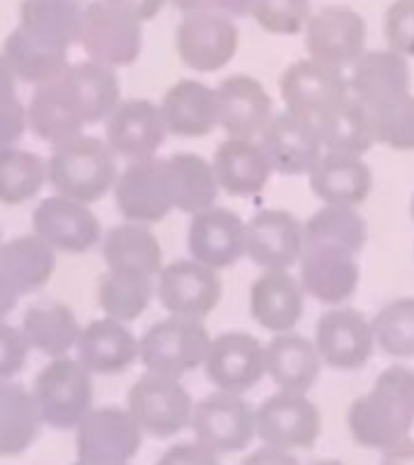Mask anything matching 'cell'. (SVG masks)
Here are the masks:
<instances>
[{
  "instance_id": "obj_56",
  "label": "cell",
  "mask_w": 414,
  "mask_h": 465,
  "mask_svg": "<svg viewBox=\"0 0 414 465\" xmlns=\"http://www.w3.org/2000/svg\"><path fill=\"white\" fill-rule=\"evenodd\" d=\"M17 93V75H15L13 65L0 51V94H15Z\"/></svg>"
},
{
  "instance_id": "obj_14",
  "label": "cell",
  "mask_w": 414,
  "mask_h": 465,
  "mask_svg": "<svg viewBox=\"0 0 414 465\" xmlns=\"http://www.w3.org/2000/svg\"><path fill=\"white\" fill-rule=\"evenodd\" d=\"M32 232L54 252L85 254L102 242V225L87 203L68 196L51 194L36 203L32 213Z\"/></svg>"
},
{
  "instance_id": "obj_54",
  "label": "cell",
  "mask_w": 414,
  "mask_h": 465,
  "mask_svg": "<svg viewBox=\"0 0 414 465\" xmlns=\"http://www.w3.org/2000/svg\"><path fill=\"white\" fill-rule=\"evenodd\" d=\"M17 301H20V291L15 289L10 279L0 272V322L7 320V315L17 308Z\"/></svg>"
},
{
  "instance_id": "obj_61",
  "label": "cell",
  "mask_w": 414,
  "mask_h": 465,
  "mask_svg": "<svg viewBox=\"0 0 414 465\" xmlns=\"http://www.w3.org/2000/svg\"><path fill=\"white\" fill-rule=\"evenodd\" d=\"M7 383V381H0V388H3V385H5Z\"/></svg>"
},
{
  "instance_id": "obj_19",
  "label": "cell",
  "mask_w": 414,
  "mask_h": 465,
  "mask_svg": "<svg viewBox=\"0 0 414 465\" xmlns=\"http://www.w3.org/2000/svg\"><path fill=\"white\" fill-rule=\"evenodd\" d=\"M303 252V223L291 211L264 209L247 221L245 257L264 272L296 267Z\"/></svg>"
},
{
  "instance_id": "obj_22",
  "label": "cell",
  "mask_w": 414,
  "mask_h": 465,
  "mask_svg": "<svg viewBox=\"0 0 414 465\" xmlns=\"http://www.w3.org/2000/svg\"><path fill=\"white\" fill-rule=\"evenodd\" d=\"M245 225L247 221L223 206H211L194 213L187 231L192 260L216 272L232 267L240 257H245Z\"/></svg>"
},
{
  "instance_id": "obj_10",
  "label": "cell",
  "mask_w": 414,
  "mask_h": 465,
  "mask_svg": "<svg viewBox=\"0 0 414 465\" xmlns=\"http://www.w3.org/2000/svg\"><path fill=\"white\" fill-rule=\"evenodd\" d=\"M116 209L131 223H160L174 211L165 158L136 160L123 167L114 184Z\"/></svg>"
},
{
  "instance_id": "obj_40",
  "label": "cell",
  "mask_w": 414,
  "mask_h": 465,
  "mask_svg": "<svg viewBox=\"0 0 414 465\" xmlns=\"http://www.w3.org/2000/svg\"><path fill=\"white\" fill-rule=\"evenodd\" d=\"M3 54L13 65L15 75L22 83L42 87L46 83H54L68 71V51L51 49L46 44L36 42L34 36H29L27 32H22L20 27H15L10 35L5 36L3 44Z\"/></svg>"
},
{
  "instance_id": "obj_50",
  "label": "cell",
  "mask_w": 414,
  "mask_h": 465,
  "mask_svg": "<svg viewBox=\"0 0 414 465\" xmlns=\"http://www.w3.org/2000/svg\"><path fill=\"white\" fill-rule=\"evenodd\" d=\"M155 465H221V456L199 441H182L170 446Z\"/></svg>"
},
{
  "instance_id": "obj_62",
  "label": "cell",
  "mask_w": 414,
  "mask_h": 465,
  "mask_svg": "<svg viewBox=\"0 0 414 465\" xmlns=\"http://www.w3.org/2000/svg\"><path fill=\"white\" fill-rule=\"evenodd\" d=\"M0 245H3V235H0Z\"/></svg>"
},
{
  "instance_id": "obj_3",
  "label": "cell",
  "mask_w": 414,
  "mask_h": 465,
  "mask_svg": "<svg viewBox=\"0 0 414 465\" xmlns=\"http://www.w3.org/2000/svg\"><path fill=\"white\" fill-rule=\"evenodd\" d=\"M32 398L46 427L71 431L93 410V373L71 356L51 359L32 385Z\"/></svg>"
},
{
  "instance_id": "obj_5",
  "label": "cell",
  "mask_w": 414,
  "mask_h": 465,
  "mask_svg": "<svg viewBox=\"0 0 414 465\" xmlns=\"http://www.w3.org/2000/svg\"><path fill=\"white\" fill-rule=\"evenodd\" d=\"M126 410L145 436L172 439L192 424L194 400L180 378L145 371L126 395Z\"/></svg>"
},
{
  "instance_id": "obj_1",
  "label": "cell",
  "mask_w": 414,
  "mask_h": 465,
  "mask_svg": "<svg viewBox=\"0 0 414 465\" xmlns=\"http://www.w3.org/2000/svg\"><path fill=\"white\" fill-rule=\"evenodd\" d=\"M347 427L351 439L370 450L407 439L414 427V369L395 363L380 371L370 391L349 405Z\"/></svg>"
},
{
  "instance_id": "obj_6",
  "label": "cell",
  "mask_w": 414,
  "mask_h": 465,
  "mask_svg": "<svg viewBox=\"0 0 414 465\" xmlns=\"http://www.w3.org/2000/svg\"><path fill=\"white\" fill-rule=\"evenodd\" d=\"M80 49L85 51L87 61L123 68L136 64L143 49V22L133 20L119 7L109 5L107 0H90L83 10L80 25Z\"/></svg>"
},
{
  "instance_id": "obj_43",
  "label": "cell",
  "mask_w": 414,
  "mask_h": 465,
  "mask_svg": "<svg viewBox=\"0 0 414 465\" xmlns=\"http://www.w3.org/2000/svg\"><path fill=\"white\" fill-rule=\"evenodd\" d=\"M49 182L46 160L36 153L7 145L0 148V203L17 206L34 199Z\"/></svg>"
},
{
  "instance_id": "obj_34",
  "label": "cell",
  "mask_w": 414,
  "mask_h": 465,
  "mask_svg": "<svg viewBox=\"0 0 414 465\" xmlns=\"http://www.w3.org/2000/svg\"><path fill=\"white\" fill-rule=\"evenodd\" d=\"M102 257L107 262V269H126L148 276H158L163 269L160 240L145 223L123 221L109 228L102 235Z\"/></svg>"
},
{
  "instance_id": "obj_47",
  "label": "cell",
  "mask_w": 414,
  "mask_h": 465,
  "mask_svg": "<svg viewBox=\"0 0 414 465\" xmlns=\"http://www.w3.org/2000/svg\"><path fill=\"white\" fill-rule=\"evenodd\" d=\"M385 39L395 54L414 58V0H392L388 5Z\"/></svg>"
},
{
  "instance_id": "obj_23",
  "label": "cell",
  "mask_w": 414,
  "mask_h": 465,
  "mask_svg": "<svg viewBox=\"0 0 414 465\" xmlns=\"http://www.w3.org/2000/svg\"><path fill=\"white\" fill-rule=\"evenodd\" d=\"M305 312V291L289 269L261 272L250 286V315L271 334L293 332Z\"/></svg>"
},
{
  "instance_id": "obj_59",
  "label": "cell",
  "mask_w": 414,
  "mask_h": 465,
  "mask_svg": "<svg viewBox=\"0 0 414 465\" xmlns=\"http://www.w3.org/2000/svg\"><path fill=\"white\" fill-rule=\"evenodd\" d=\"M310 465H344V463L337 460V458H320V460H312Z\"/></svg>"
},
{
  "instance_id": "obj_41",
  "label": "cell",
  "mask_w": 414,
  "mask_h": 465,
  "mask_svg": "<svg viewBox=\"0 0 414 465\" xmlns=\"http://www.w3.org/2000/svg\"><path fill=\"white\" fill-rule=\"evenodd\" d=\"M303 238L305 247L334 245L359 254L369 240V225L356 209L325 203L303 223Z\"/></svg>"
},
{
  "instance_id": "obj_51",
  "label": "cell",
  "mask_w": 414,
  "mask_h": 465,
  "mask_svg": "<svg viewBox=\"0 0 414 465\" xmlns=\"http://www.w3.org/2000/svg\"><path fill=\"white\" fill-rule=\"evenodd\" d=\"M107 3L109 5L119 7L122 13L131 15L133 20L148 22L163 10V5H165L167 0H107Z\"/></svg>"
},
{
  "instance_id": "obj_39",
  "label": "cell",
  "mask_w": 414,
  "mask_h": 465,
  "mask_svg": "<svg viewBox=\"0 0 414 465\" xmlns=\"http://www.w3.org/2000/svg\"><path fill=\"white\" fill-rule=\"evenodd\" d=\"M155 293L153 276L126 269H107L97 283V303L104 318L129 325L148 311Z\"/></svg>"
},
{
  "instance_id": "obj_36",
  "label": "cell",
  "mask_w": 414,
  "mask_h": 465,
  "mask_svg": "<svg viewBox=\"0 0 414 465\" xmlns=\"http://www.w3.org/2000/svg\"><path fill=\"white\" fill-rule=\"evenodd\" d=\"M56 269V252L39 235H17L0 245V272L22 293H34L49 283Z\"/></svg>"
},
{
  "instance_id": "obj_9",
  "label": "cell",
  "mask_w": 414,
  "mask_h": 465,
  "mask_svg": "<svg viewBox=\"0 0 414 465\" xmlns=\"http://www.w3.org/2000/svg\"><path fill=\"white\" fill-rule=\"evenodd\" d=\"M189 427L194 441L218 456L238 453L257 439L254 407L235 392L216 391L196 402Z\"/></svg>"
},
{
  "instance_id": "obj_44",
  "label": "cell",
  "mask_w": 414,
  "mask_h": 465,
  "mask_svg": "<svg viewBox=\"0 0 414 465\" xmlns=\"http://www.w3.org/2000/svg\"><path fill=\"white\" fill-rule=\"evenodd\" d=\"M376 347L392 359H414V298H395L373 318Z\"/></svg>"
},
{
  "instance_id": "obj_49",
  "label": "cell",
  "mask_w": 414,
  "mask_h": 465,
  "mask_svg": "<svg viewBox=\"0 0 414 465\" xmlns=\"http://www.w3.org/2000/svg\"><path fill=\"white\" fill-rule=\"evenodd\" d=\"M29 129L27 107L15 94H0V148L17 145Z\"/></svg>"
},
{
  "instance_id": "obj_48",
  "label": "cell",
  "mask_w": 414,
  "mask_h": 465,
  "mask_svg": "<svg viewBox=\"0 0 414 465\" xmlns=\"http://www.w3.org/2000/svg\"><path fill=\"white\" fill-rule=\"evenodd\" d=\"M27 340L20 327L0 322V381H13L27 363Z\"/></svg>"
},
{
  "instance_id": "obj_60",
  "label": "cell",
  "mask_w": 414,
  "mask_h": 465,
  "mask_svg": "<svg viewBox=\"0 0 414 465\" xmlns=\"http://www.w3.org/2000/svg\"><path fill=\"white\" fill-rule=\"evenodd\" d=\"M409 213H412V221H414V196H412V202H409Z\"/></svg>"
},
{
  "instance_id": "obj_4",
  "label": "cell",
  "mask_w": 414,
  "mask_h": 465,
  "mask_svg": "<svg viewBox=\"0 0 414 465\" xmlns=\"http://www.w3.org/2000/svg\"><path fill=\"white\" fill-rule=\"evenodd\" d=\"M211 337L203 320L167 315L148 327L138 340V361L145 371L182 378L202 369L209 354Z\"/></svg>"
},
{
  "instance_id": "obj_7",
  "label": "cell",
  "mask_w": 414,
  "mask_h": 465,
  "mask_svg": "<svg viewBox=\"0 0 414 465\" xmlns=\"http://www.w3.org/2000/svg\"><path fill=\"white\" fill-rule=\"evenodd\" d=\"M279 93L286 112L303 116L315 126L351 97L349 78L341 68L318 64L312 58H298L281 73Z\"/></svg>"
},
{
  "instance_id": "obj_27",
  "label": "cell",
  "mask_w": 414,
  "mask_h": 465,
  "mask_svg": "<svg viewBox=\"0 0 414 465\" xmlns=\"http://www.w3.org/2000/svg\"><path fill=\"white\" fill-rule=\"evenodd\" d=\"M167 131L180 138H203L218 126L216 87L202 80H177L160 102Z\"/></svg>"
},
{
  "instance_id": "obj_55",
  "label": "cell",
  "mask_w": 414,
  "mask_h": 465,
  "mask_svg": "<svg viewBox=\"0 0 414 465\" xmlns=\"http://www.w3.org/2000/svg\"><path fill=\"white\" fill-rule=\"evenodd\" d=\"M250 7H252V0H213V10L228 15V17L250 15Z\"/></svg>"
},
{
  "instance_id": "obj_45",
  "label": "cell",
  "mask_w": 414,
  "mask_h": 465,
  "mask_svg": "<svg viewBox=\"0 0 414 465\" xmlns=\"http://www.w3.org/2000/svg\"><path fill=\"white\" fill-rule=\"evenodd\" d=\"M373 143L392 151H414V94H399L395 100L369 107Z\"/></svg>"
},
{
  "instance_id": "obj_52",
  "label": "cell",
  "mask_w": 414,
  "mask_h": 465,
  "mask_svg": "<svg viewBox=\"0 0 414 465\" xmlns=\"http://www.w3.org/2000/svg\"><path fill=\"white\" fill-rule=\"evenodd\" d=\"M242 465H301L298 458L291 453V450L274 449V446H264L261 443L260 449L252 450L250 456L242 460Z\"/></svg>"
},
{
  "instance_id": "obj_26",
  "label": "cell",
  "mask_w": 414,
  "mask_h": 465,
  "mask_svg": "<svg viewBox=\"0 0 414 465\" xmlns=\"http://www.w3.org/2000/svg\"><path fill=\"white\" fill-rule=\"evenodd\" d=\"M312 194L330 206L356 209L369 199L373 189V174L361 155L344 153H322L318 165L308 174Z\"/></svg>"
},
{
  "instance_id": "obj_42",
  "label": "cell",
  "mask_w": 414,
  "mask_h": 465,
  "mask_svg": "<svg viewBox=\"0 0 414 465\" xmlns=\"http://www.w3.org/2000/svg\"><path fill=\"white\" fill-rule=\"evenodd\" d=\"M325 153L363 155L373 145L369 107L351 94L337 112L318 124Z\"/></svg>"
},
{
  "instance_id": "obj_31",
  "label": "cell",
  "mask_w": 414,
  "mask_h": 465,
  "mask_svg": "<svg viewBox=\"0 0 414 465\" xmlns=\"http://www.w3.org/2000/svg\"><path fill=\"white\" fill-rule=\"evenodd\" d=\"M61 83L65 93L71 94V100L75 102L85 126L107 122L122 102V87H119L116 71L94 61L71 64L68 71L61 75Z\"/></svg>"
},
{
  "instance_id": "obj_58",
  "label": "cell",
  "mask_w": 414,
  "mask_h": 465,
  "mask_svg": "<svg viewBox=\"0 0 414 465\" xmlns=\"http://www.w3.org/2000/svg\"><path fill=\"white\" fill-rule=\"evenodd\" d=\"M71 465H129L126 460H112V458H90V456H78Z\"/></svg>"
},
{
  "instance_id": "obj_46",
  "label": "cell",
  "mask_w": 414,
  "mask_h": 465,
  "mask_svg": "<svg viewBox=\"0 0 414 465\" xmlns=\"http://www.w3.org/2000/svg\"><path fill=\"white\" fill-rule=\"evenodd\" d=\"M250 15L269 35H298L310 20V0H252Z\"/></svg>"
},
{
  "instance_id": "obj_16",
  "label": "cell",
  "mask_w": 414,
  "mask_h": 465,
  "mask_svg": "<svg viewBox=\"0 0 414 465\" xmlns=\"http://www.w3.org/2000/svg\"><path fill=\"white\" fill-rule=\"evenodd\" d=\"M167 124L163 119L160 104L143 97L122 100L119 107L104 122V143L112 148L116 158L148 160L158 158L167 138Z\"/></svg>"
},
{
  "instance_id": "obj_33",
  "label": "cell",
  "mask_w": 414,
  "mask_h": 465,
  "mask_svg": "<svg viewBox=\"0 0 414 465\" xmlns=\"http://www.w3.org/2000/svg\"><path fill=\"white\" fill-rule=\"evenodd\" d=\"M27 122L29 129L51 145L71 141L87 129L61 78L36 87L27 104Z\"/></svg>"
},
{
  "instance_id": "obj_38",
  "label": "cell",
  "mask_w": 414,
  "mask_h": 465,
  "mask_svg": "<svg viewBox=\"0 0 414 465\" xmlns=\"http://www.w3.org/2000/svg\"><path fill=\"white\" fill-rule=\"evenodd\" d=\"M44 427L32 391L7 381L0 388V458L22 456Z\"/></svg>"
},
{
  "instance_id": "obj_25",
  "label": "cell",
  "mask_w": 414,
  "mask_h": 465,
  "mask_svg": "<svg viewBox=\"0 0 414 465\" xmlns=\"http://www.w3.org/2000/svg\"><path fill=\"white\" fill-rule=\"evenodd\" d=\"M75 354L93 376H116L138 361V340L123 322L100 318L80 330Z\"/></svg>"
},
{
  "instance_id": "obj_15",
  "label": "cell",
  "mask_w": 414,
  "mask_h": 465,
  "mask_svg": "<svg viewBox=\"0 0 414 465\" xmlns=\"http://www.w3.org/2000/svg\"><path fill=\"white\" fill-rule=\"evenodd\" d=\"M305 49L312 61L344 68L366 51V20L347 5H327L305 25Z\"/></svg>"
},
{
  "instance_id": "obj_29",
  "label": "cell",
  "mask_w": 414,
  "mask_h": 465,
  "mask_svg": "<svg viewBox=\"0 0 414 465\" xmlns=\"http://www.w3.org/2000/svg\"><path fill=\"white\" fill-rule=\"evenodd\" d=\"M213 173H216L221 192L240 199H252L261 194L271 177V165L267 155L254 141L242 138H225L213 153Z\"/></svg>"
},
{
  "instance_id": "obj_8",
  "label": "cell",
  "mask_w": 414,
  "mask_h": 465,
  "mask_svg": "<svg viewBox=\"0 0 414 465\" xmlns=\"http://www.w3.org/2000/svg\"><path fill=\"white\" fill-rule=\"evenodd\" d=\"M257 439L281 450L312 449L322 434V414L303 392H274L254 410Z\"/></svg>"
},
{
  "instance_id": "obj_37",
  "label": "cell",
  "mask_w": 414,
  "mask_h": 465,
  "mask_svg": "<svg viewBox=\"0 0 414 465\" xmlns=\"http://www.w3.org/2000/svg\"><path fill=\"white\" fill-rule=\"evenodd\" d=\"M170 184H172L174 209L182 213H199L216 206V196L221 192L209 160L196 153H174L165 158Z\"/></svg>"
},
{
  "instance_id": "obj_11",
  "label": "cell",
  "mask_w": 414,
  "mask_h": 465,
  "mask_svg": "<svg viewBox=\"0 0 414 465\" xmlns=\"http://www.w3.org/2000/svg\"><path fill=\"white\" fill-rule=\"evenodd\" d=\"M238 42V27L223 13H187L174 32L177 56L196 73H216L231 64Z\"/></svg>"
},
{
  "instance_id": "obj_30",
  "label": "cell",
  "mask_w": 414,
  "mask_h": 465,
  "mask_svg": "<svg viewBox=\"0 0 414 465\" xmlns=\"http://www.w3.org/2000/svg\"><path fill=\"white\" fill-rule=\"evenodd\" d=\"M349 90L366 107L409 93V64L392 49L363 51L349 75Z\"/></svg>"
},
{
  "instance_id": "obj_28",
  "label": "cell",
  "mask_w": 414,
  "mask_h": 465,
  "mask_svg": "<svg viewBox=\"0 0 414 465\" xmlns=\"http://www.w3.org/2000/svg\"><path fill=\"white\" fill-rule=\"evenodd\" d=\"M264 361L267 376L283 392H303L308 395L312 385L318 383L322 359L318 354L315 341L298 332L274 334L264 344Z\"/></svg>"
},
{
  "instance_id": "obj_12",
  "label": "cell",
  "mask_w": 414,
  "mask_h": 465,
  "mask_svg": "<svg viewBox=\"0 0 414 465\" xmlns=\"http://www.w3.org/2000/svg\"><path fill=\"white\" fill-rule=\"evenodd\" d=\"M312 341L322 363L334 371L363 369L376 349L373 325L363 312L349 305H337L322 312L315 325Z\"/></svg>"
},
{
  "instance_id": "obj_57",
  "label": "cell",
  "mask_w": 414,
  "mask_h": 465,
  "mask_svg": "<svg viewBox=\"0 0 414 465\" xmlns=\"http://www.w3.org/2000/svg\"><path fill=\"white\" fill-rule=\"evenodd\" d=\"M172 5L182 13H216L213 10V0H172Z\"/></svg>"
},
{
  "instance_id": "obj_53",
  "label": "cell",
  "mask_w": 414,
  "mask_h": 465,
  "mask_svg": "<svg viewBox=\"0 0 414 465\" xmlns=\"http://www.w3.org/2000/svg\"><path fill=\"white\" fill-rule=\"evenodd\" d=\"M378 465H414V439L407 436L390 449L380 450V463Z\"/></svg>"
},
{
  "instance_id": "obj_35",
  "label": "cell",
  "mask_w": 414,
  "mask_h": 465,
  "mask_svg": "<svg viewBox=\"0 0 414 465\" xmlns=\"http://www.w3.org/2000/svg\"><path fill=\"white\" fill-rule=\"evenodd\" d=\"M20 330L29 349H36L49 359H61L75 349L83 325L68 305L44 301L25 312Z\"/></svg>"
},
{
  "instance_id": "obj_17",
  "label": "cell",
  "mask_w": 414,
  "mask_h": 465,
  "mask_svg": "<svg viewBox=\"0 0 414 465\" xmlns=\"http://www.w3.org/2000/svg\"><path fill=\"white\" fill-rule=\"evenodd\" d=\"M203 371L216 391L242 395L267 376L264 344H260V340L250 332L240 330L221 332L211 340Z\"/></svg>"
},
{
  "instance_id": "obj_21",
  "label": "cell",
  "mask_w": 414,
  "mask_h": 465,
  "mask_svg": "<svg viewBox=\"0 0 414 465\" xmlns=\"http://www.w3.org/2000/svg\"><path fill=\"white\" fill-rule=\"evenodd\" d=\"M218 126L228 138L254 141L274 116V102L260 80L245 73L228 75L216 85Z\"/></svg>"
},
{
  "instance_id": "obj_2",
  "label": "cell",
  "mask_w": 414,
  "mask_h": 465,
  "mask_svg": "<svg viewBox=\"0 0 414 465\" xmlns=\"http://www.w3.org/2000/svg\"><path fill=\"white\" fill-rule=\"evenodd\" d=\"M46 173L54 194L68 196L90 206L109 192H114L119 167L116 155L104 143V138L80 134L71 141L51 145Z\"/></svg>"
},
{
  "instance_id": "obj_20",
  "label": "cell",
  "mask_w": 414,
  "mask_h": 465,
  "mask_svg": "<svg viewBox=\"0 0 414 465\" xmlns=\"http://www.w3.org/2000/svg\"><path fill=\"white\" fill-rule=\"evenodd\" d=\"M298 267V279L303 283L305 293L330 308L347 303L361 283L359 254L344 247H305Z\"/></svg>"
},
{
  "instance_id": "obj_24",
  "label": "cell",
  "mask_w": 414,
  "mask_h": 465,
  "mask_svg": "<svg viewBox=\"0 0 414 465\" xmlns=\"http://www.w3.org/2000/svg\"><path fill=\"white\" fill-rule=\"evenodd\" d=\"M143 436L129 410L114 405L93 407L75 429L78 456L112 458L126 463L138 453Z\"/></svg>"
},
{
  "instance_id": "obj_18",
  "label": "cell",
  "mask_w": 414,
  "mask_h": 465,
  "mask_svg": "<svg viewBox=\"0 0 414 465\" xmlns=\"http://www.w3.org/2000/svg\"><path fill=\"white\" fill-rule=\"evenodd\" d=\"M260 148L267 155L271 173L283 177L310 174L325 153L318 126L286 109L271 116V122L260 136Z\"/></svg>"
},
{
  "instance_id": "obj_13",
  "label": "cell",
  "mask_w": 414,
  "mask_h": 465,
  "mask_svg": "<svg viewBox=\"0 0 414 465\" xmlns=\"http://www.w3.org/2000/svg\"><path fill=\"white\" fill-rule=\"evenodd\" d=\"M155 293L170 315L203 320L221 303L223 283L216 269L196 260H177L160 269Z\"/></svg>"
},
{
  "instance_id": "obj_32",
  "label": "cell",
  "mask_w": 414,
  "mask_h": 465,
  "mask_svg": "<svg viewBox=\"0 0 414 465\" xmlns=\"http://www.w3.org/2000/svg\"><path fill=\"white\" fill-rule=\"evenodd\" d=\"M80 0H22L17 27L51 49L68 51L80 39Z\"/></svg>"
}]
</instances>
